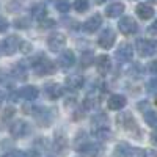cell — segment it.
Returning <instances> with one entry per match:
<instances>
[{
  "instance_id": "26",
  "label": "cell",
  "mask_w": 157,
  "mask_h": 157,
  "mask_svg": "<svg viewBox=\"0 0 157 157\" xmlns=\"http://www.w3.org/2000/svg\"><path fill=\"white\" fill-rule=\"evenodd\" d=\"M143 118H145V123L154 129H157V112L154 110H146L143 113Z\"/></svg>"
},
{
  "instance_id": "19",
  "label": "cell",
  "mask_w": 157,
  "mask_h": 157,
  "mask_svg": "<svg viewBox=\"0 0 157 157\" xmlns=\"http://www.w3.org/2000/svg\"><path fill=\"white\" fill-rule=\"evenodd\" d=\"M126 104H127V99L123 94H113L107 101V105L110 110H121L126 107Z\"/></svg>"
},
{
  "instance_id": "2",
  "label": "cell",
  "mask_w": 157,
  "mask_h": 157,
  "mask_svg": "<svg viewBox=\"0 0 157 157\" xmlns=\"http://www.w3.org/2000/svg\"><path fill=\"white\" fill-rule=\"evenodd\" d=\"M137 50H138L140 57L157 55V39H138Z\"/></svg>"
},
{
  "instance_id": "27",
  "label": "cell",
  "mask_w": 157,
  "mask_h": 157,
  "mask_svg": "<svg viewBox=\"0 0 157 157\" xmlns=\"http://www.w3.org/2000/svg\"><path fill=\"white\" fill-rule=\"evenodd\" d=\"M129 75L134 77V78H141L143 75H145V68H143L140 63H134L129 69Z\"/></svg>"
},
{
  "instance_id": "18",
  "label": "cell",
  "mask_w": 157,
  "mask_h": 157,
  "mask_svg": "<svg viewBox=\"0 0 157 157\" xmlns=\"http://www.w3.org/2000/svg\"><path fill=\"white\" fill-rule=\"evenodd\" d=\"M96 69L101 75L109 74V71L112 69V58L109 55H101L96 58Z\"/></svg>"
},
{
  "instance_id": "43",
  "label": "cell",
  "mask_w": 157,
  "mask_h": 157,
  "mask_svg": "<svg viewBox=\"0 0 157 157\" xmlns=\"http://www.w3.org/2000/svg\"><path fill=\"white\" fill-rule=\"evenodd\" d=\"M151 141L154 143V145H157V134H152L151 135Z\"/></svg>"
},
{
  "instance_id": "17",
  "label": "cell",
  "mask_w": 157,
  "mask_h": 157,
  "mask_svg": "<svg viewBox=\"0 0 157 157\" xmlns=\"http://www.w3.org/2000/svg\"><path fill=\"white\" fill-rule=\"evenodd\" d=\"M83 83H85L83 77L82 75H77V74L68 75L66 80H64V85H66V88L69 91H78V90H82L83 88Z\"/></svg>"
},
{
  "instance_id": "30",
  "label": "cell",
  "mask_w": 157,
  "mask_h": 157,
  "mask_svg": "<svg viewBox=\"0 0 157 157\" xmlns=\"http://www.w3.org/2000/svg\"><path fill=\"white\" fill-rule=\"evenodd\" d=\"M90 3H88V0H75L74 2V10L77 13H85L88 10Z\"/></svg>"
},
{
  "instance_id": "22",
  "label": "cell",
  "mask_w": 157,
  "mask_h": 157,
  "mask_svg": "<svg viewBox=\"0 0 157 157\" xmlns=\"http://www.w3.org/2000/svg\"><path fill=\"white\" fill-rule=\"evenodd\" d=\"M21 96L25 101H36L38 96H39V90L35 85H27V86H24L21 90Z\"/></svg>"
},
{
  "instance_id": "37",
  "label": "cell",
  "mask_w": 157,
  "mask_h": 157,
  "mask_svg": "<svg viewBox=\"0 0 157 157\" xmlns=\"http://www.w3.org/2000/svg\"><path fill=\"white\" fill-rule=\"evenodd\" d=\"M8 27H10L8 21H6L5 17H0V33H2V32H6Z\"/></svg>"
},
{
  "instance_id": "10",
  "label": "cell",
  "mask_w": 157,
  "mask_h": 157,
  "mask_svg": "<svg viewBox=\"0 0 157 157\" xmlns=\"http://www.w3.org/2000/svg\"><path fill=\"white\" fill-rule=\"evenodd\" d=\"M77 148H78V152L85 157H98L102 152V146L99 143H91V141H85Z\"/></svg>"
},
{
  "instance_id": "8",
  "label": "cell",
  "mask_w": 157,
  "mask_h": 157,
  "mask_svg": "<svg viewBox=\"0 0 157 157\" xmlns=\"http://www.w3.org/2000/svg\"><path fill=\"white\" fill-rule=\"evenodd\" d=\"M33 69L38 75H49L55 72V64L49 61L47 58L41 57V60H38L36 63H33Z\"/></svg>"
},
{
  "instance_id": "25",
  "label": "cell",
  "mask_w": 157,
  "mask_h": 157,
  "mask_svg": "<svg viewBox=\"0 0 157 157\" xmlns=\"http://www.w3.org/2000/svg\"><path fill=\"white\" fill-rule=\"evenodd\" d=\"M13 77H16L17 80H25L27 78V68H25L24 61H19L14 68H13Z\"/></svg>"
},
{
  "instance_id": "28",
  "label": "cell",
  "mask_w": 157,
  "mask_h": 157,
  "mask_svg": "<svg viewBox=\"0 0 157 157\" xmlns=\"http://www.w3.org/2000/svg\"><path fill=\"white\" fill-rule=\"evenodd\" d=\"M55 8L60 13H63V14H66V13L69 11V8H71V5H69L68 0H55Z\"/></svg>"
},
{
  "instance_id": "36",
  "label": "cell",
  "mask_w": 157,
  "mask_h": 157,
  "mask_svg": "<svg viewBox=\"0 0 157 157\" xmlns=\"http://www.w3.org/2000/svg\"><path fill=\"white\" fill-rule=\"evenodd\" d=\"M3 157H24V152H22V151H19V149H14V151L6 152Z\"/></svg>"
},
{
  "instance_id": "14",
  "label": "cell",
  "mask_w": 157,
  "mask_h": 157,
  "mask_svg": "<svg viewBox=\"0 0 157 157\" xmlns=\"http://www.w3.org/2000/svg\"><path fill=\"white\" fill-rule=\"evenodd\" d=\"M46 94L49 99L55 101V99H60L63 94H64V86L61 83H57V82H52V83H47L46 85Z\"/></svg>"
},
{
  "instance_id": "40",
  "label": "cell",
  "mask_w": 157,
  "mask_h": 157,
  "mask_svg": "<svg viewBox=\"0 0 157 157\" xmlns=\"http://www.w3.org/2000/svg\"><path fill=\"white\" fill-rule=\"evenodd\" d=\"M149 71H151L154 75H157V60L151 61V64H149Z\"/></svg>"
},
{
  "instance_id": "5",
  "label": "cell",
  "mask_w": 157,
  "mask_h": 157,
  "mask_svg": "<svg viewBox=\"0 0 157 157\" xmlns=\"http://www.w3.org/2000/svg\"><path fill=\"white\" fill-rule=\"evenodd\" d=\"M10 134L14 138H24L25 135L30 134V124L27 121H24V120L13 121L11 126H10Z\"/></svg>"
},
{
  "instance_id": "35",
  "label": "cell",
  "mask_w": 157,
  "mask_h": 157,
  "mask_svg": "<svg viewBox=\"0 0 157 157\" xmlns=\"http://www.w3.org/2000/svg\"><path fill=\"white\" fill-rule=\"evenodd\" d=\"M148 33L149 35H152V36H157V19L149 25V27H148Z\"/></svg>"
},
{
  "instance_id": "33",
  "label": "cell",
  "mask_w": 157,
  "mask_h": 157,
  "mask_svg": "<svg viewBox=\"0 0 157 157\" xmlns=\"http://www.w3.org/2000/svg\"><path fill=\"white\" fill-rule=\"evenodd\" d=\"M14 27H17V29H29L30 27V22L25 19V17H21V19H16L14 21Z\"/></svg>"
},
{
  "instance_id": "41",
  "label": "cell",
  "mask_w": 157,
  "mask_h": 157,
  "mask_svg": "<svg viewBox=\"0 0 157 157\" xmlns=\"http://www.w3.org/2000/svg\"><path fill=\"white\" fill-rule=\"evenodd\" d=\"M11 115H13V109H6L5 110V118H10Z\"/></svg>"
},
{
  "instance_id": "6",
  "label": "cell",
  "mask_w": 157,
  "mask_h": 157,
  "mask_svg": "<svg viewBox=\"0 0 157 157\" xmlns=\"http://www.w3.org/2000/svg\"><path fill=\"white\" fill-rule=\"evenodd\" d=\"M64 46H66V36L60 32L50 33V36L47 38V47L52 52H60Z\"/></svg>"
},
{
  "instance_id": "11",
  "label": "cell",
  "mask_w": 157,
  "mask_h": 157,
  "mask_svg": "<svg viewBox=\"0 0 157 157\" xmlns=\"http://www.w3.org/2000/svg\"><path fill=\"white\" fill-rule=\"evenodd\" d=\"M52 148L54 151L60 155H64L68 152V140H66V135H63L61 132H57L54 135V140H52Z\"/></svg>"
},
{
  "instance_id": "44",
  "label": "cell",
  "mask_w": 157,
  "mask_h": 157,
  "mask_svg": "<svg viewBox=\"0 0 157 157\" xmlns=\"http://www.w3.org/2000/svg\"><path fill=\"white\" fill-rule=\"evenodd\" d=\"M94 2H96L98 5H102V3H105V2H110V0H94Z\"/></svg>"
},
{
  "instance_id": "7",
  "label": "cell",
  "mask_w": 157,
  "mask_h": 157,
  "mask_svg": "<svg viewBox=\"0 0 157 157\" xmlns=\"http://www.w3.org/2000/svg\"><path fill=\"white\" fill-rule=\"evenodd\" d=\"M118 29H120V32L123 35H134L138 32V24L134 17L130 16H124L120 19V22H118Z\"/></svg>"
},
{
  "instance_id": "38",
  "label": "cell",
  "mask_w": 157,
  "mask_h": 157,
  "mask_svg": "<svg viewBox=\"0 0 157 157\" xmlns=\"http://www.w3.org/2000/svg\"><path fill=\"white\" fill-rule=\"evenodd\" d=\"M19 98H21V91H11L10 93V101L11 102H19Z\"/></svg>"
},
{
  "instance_id": "32",
  "label": "cell",
  "mask_w": 157,
  "mask_h": 157,
  "mask_svg": "<svg viewBox=\"0 0 157 157\" xmlns=\"http://www.w3.org/2000/svg\"><path fill=\"white\" fill-rule=\"evenodd\" d=\"M146 88H148V93H151V94H157V77H154L152 80L148 82Z\"/></svg>"
},
{
  "instance_id": "24",
  "label": "cell",
  "mask_w": 157,
  "mask_h": 157,
  "mask_svg": "<svg viewBox=\"0 0 157 157\" xmlns=\"http://www.w3.org/2000/svg\"><path fill=\"white\" fill-rule=\"evenodd\" d=\"M30 13H32V17L36 19V21H43V19L47 16V10H46V6H44L43 3H36V5L30 10Z\"/></svg>"
},
{
  "instance_id": "1",
  "label": "cell",
  "mask_w": 157,
  "mask_h": 157,
  "mask_svg": "<svg viewBox=\"0 0 157 157\" xmlns=\"http://www.w3.org/2000/svg\"><path fill=\"white\" fill-rule=\"evenodd\" d=\"M113 155L115 157H146L148 152H146V149L127 145V143H120V145L115 146Z\"/></svg>"
},
{
  "instance_id": "34",
  "label": "cell",
  "mask_w": 157,
  "mask_h": 157,
  "mask_svg": "<svg viewBox=\"0 0 157 157\" xmlns=\"http://www.w3.org/2000/svg\"><path fill=\"white\" fill-rule=\"evenodd\" d=\"M39 24H41V29H50V27H55V21L54 19H43L39 21Z\"/></svg>"
},
{
  "instance_id": "42",
  "label": "cell",
  "mask_w": 157,
  "mask_h": 157,
  "mask_svg": "<svg viewBox=\"0 0 157 157\" xmlns=\"http://www.w3.org/2000/svg\"><path fill=\"white\" fill-rule=\"evenodd\" d=\"M3 101H5V94H3V91L0 90V107H2V104H3Z\"/></svg>"
},
{
  "instance_id": "23",
  "label": "cell",
  "mask_w": 157,
  "mask_h": 157,
  "mask_svg": "<svg viewBox=\"0 0 157 157\" xmlns=\"http://www.w3.org/2000/svg\"><path fill=\"white\" fill-rule=\"evenodd\" d=\"M93 135L98 140H110L112 138V130L109 129V126H98L93 130Z\"/></svg>"
},
{
  "instance_id": "20",
  "label": "cell",
  "mask_w": 157,
  "mask_h": 157,
  "mask_svg": "<svg viewBox=\"0 0 157 157\" xmlns=\"http://www.w3.org/2000/svg\"><path fill=\"white\" fill-rule=\"evenodd\" d=\"M135 13H137V16H138L140 19L148 21V19H151V17L154 16L155 11H154L152 6H149V5H146V3H140V5H137Z\"/></svg>"
},
{
  "instance_id": "4",
  "label": "cell",
  "mask_w": 157,
  "mask_h": 157,
  "mask_svg": "<svg viewBox=\"0 0 157 157\" xmlns=\"http://www.w3.org/2000/svg\"><path fill=\"white\" fill-rule=\"evenodd\" d=\"M118 124H120L124 130H127V132H137L138 134V126H137V121L135 118L132 116V113L130 112H123L118 115L116 118Z\"/></svg>"
},
{
  "instance_id": "21",
  "label": "cell",
  "mask_w": 157,
  "mask_h": 157,
  "mask_svg": "<svg viewBox=\"0 0 157 157\" xmlns=\"http://www.w3.org/2000/svg\"><path fill=\"white\" fill-rule=\"evenodd\" d=\"M124 5L123 3H120V2H116V3H112V5H109L107 8H105V16L107 17H112V19H115V17H120L123 13H124Z\"/></svg>"
},
{
  "instance_id": "9",
  "label": "cell",
  "mask_w": 157,
  "mask_h": 157,
  "mask_svg": "<svg viewBox=\"0 0 157 157\" xmlns=\"http://www.w3.org/2000/svg\"><path fill=\"white\" fill-rule=\"evenodd\" d=\"M115 39H116V33H115L112 29H104L102 33H101L99 38H98V44H99V47H102V49L107 50V49H112V47H113Z\"/></svg>"
},
{
  "instance_id": "39",
  "label": "cell",
  "mask_w": 157,
  "mask_h": 157,
  "mask_svg": "<svg viewBox=\"0 0 157 157\" xmlns=\"http://www.w3.org/2000/svg\"><path fill=\"white\" fill-rule=\"evenodd\" d=\"M24 157H41V154H39V151H36V149H30L27 152H24Z\"/></svg>"
},
{
  "instance_id": "12",
  "label": "cell",
  "mask_w": 157,
  "mask_h": 157,
  "mask_svg": "<svg viewBox=\"0 0 157 157\" xmlns=\"http://www.w3.org/2000/svg\"><path fill=\"white\" fill-rule=\"evenodd\" d=\"M57 63L60 64V68H63V69H69V68H72L74 64H75V55H74V52L69 50V49L63 50L61 54L58 55Z\"/></svg>"
},
{
  "instance_id": "29",
  "label": "cell",
  "mask_w": 157,
  "mask_h": 157,
  "mask_svg": "<svg viewBox=\"0 0 157 157\" xmlns=\"http://www.w3.org/2000/svg\"><path fill=\"white\" fill-rule=\"evenodd\" d=\"M93 52H83L82 57H80V63L83 68H88L90 64H93Z\"/></svg>"
},
{
  "instance_id": "3",
  "label": "cell",
  "mask_w": 157,
  "mask_h": 157,
  "mask_svg": "<svg viewBox=\"0 0 157 157\" xmlns=\"http://www.w3.org/2000/svg\"><path fill=\"white\" fill-rule=\"evenodd\" d=\"M19 36H14V35H11L8 38H5L2 43H0V52H2L3 55L6 57H11V55H14L16 52L19 50Z\"/></svg>"
},
{
  "instance_id": "47",
  "label": "cell",
  "mask_w": 157,
  "mask_h": 157,
  "mask_svg": "<svg viewBox=\"0 0 157 157\" xmlns=\"http://www.w3.org/2000/svg\"><path fill=\"white\" fill-rule=\"evenodd\" d=\"M155 104H157V101H155Z\"/></svg>"
},
{
  "instance_id": "13",
  "label": "cell",
  "mask_w": 157,
  "mask_h": 157,
  "mask_svg": "<svg viewBox=\"0 0 157 157\" xmlns=\"http://www.w3.org/2000/svg\"><path fill=\"white\" fill-rule=\"evenodd\" d=\"M134 57V47L129 43H121L116 49V58L120 61H130Z\"/></svg>"
},
{
  "instance_id": "16",
  "label": "cell",
  "mask_w": 157,
  "mask_h": 157,
  "mask_svg": "<svg viewBox=\"0 0 157 157\" xmlns=\"http://www.w3.org/2000/svg\"><path fill=\"white\" fill-rule=\"evenodd\" d=\"M101 25H102V16L101 14H93L91 17H88L83 22V30L86 33H94L101 29Z\"/></svg>"
},
{
  "instance_id": "15",
  "label": "cell",
  "mask_w": 157,
  "mask_h": 157,
  "mask_svg": "<svg viewBox=\"0 0 157 157\" xmlns=\"http://www.w3.org/2000/svg\"><path fill=\"white\" fill-rule=\"evenodd\" d=\"M99 99H101V90H96V88L91 90L83 99V109L85 110H93L99 104Z\"/></svg>"
},
{
  "instance_id": "31",
  "label": "cell",
  "mask_w": 157,
  "mask_h": 157,
  "mask_svg": "<svg viewBox=\"0 0 157 157\" xmlns=\"http://www.w3.org/2000/svg\"><path fill=\"white\" fill-rule=\"evenodd\" d=\"M19 50L22 52V54H30V52L33 50V46L29 41H22V43H19Z\"/></svg>"
},
{
  "instance_id": "45",
  "label": "cell",
  "mask_w": 157,
  "mask_h": 157,
  "mask_svg": "<svg viewBox=\"0 0 157 157\" xmlns=\"http://www.w3.org/2000/svg\"><path fill=\"white\" fill-rule=\"evenodd\" d=\"M148 2H152V3H157V0H148Z\"/></svg>"
},
{
  "instance_id": "46",
  "label": "cell",
  "mask_w": 157,
  "mask_h": 157,
  "mask_svg": "<svg viewBox=\"0 0 157 157\" xmlns=\"http://www.w3.org/2000/svg\"><path fill=\"white\" fill-rule=\"evenodd\" d=\"M49 157H54V155H49Z\"/></svg>"
}]
</instances>
